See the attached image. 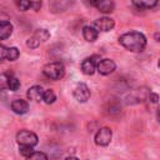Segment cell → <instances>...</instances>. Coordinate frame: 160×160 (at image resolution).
Here are the masks:
<instances>
[{"instance_id": "cell-1", "label": "cell", "mask_w": 160, "mask_h": 160, "mask_svg": "<svg viewBox=\"0 0 160 160\" xmlns=\"http://www.w3.org/2000/svg\"><path fill=\"white\" fill-rule=\"evenodd\" d=\"M119 42L128 50L132 52L142 51L146 46V38L138 31H130L126 34H122L119 38Z\"/></svg>"}, {"instance_id": "cell-2", "label": "cell", "mask_w": 160, "mask_h": 160, "mask_svg": "<svg viewBox=\"0 0 160 160\" xmlns=\"http://www.w3.org/2000/svg\"><path fill=\"white\" fill-rule=\"evenodd\" d=\"M42 72L46 78L51 79V80H59L64 76L65 74V68L61 62L59 61H54V62H49L44 66Z\"/></svg>"}, {"instance_id": "cell-3", "label": "cell", "mask_w": 160, "mask_h": 160, "mask_svg": "<svg viewBox=\"0 0 160 160\" xmlns=\"http://www.w3.org/2000/svg\"><path fill=\"white\" fill-rule=\"evenodd\" d=\"M49 38H50V32H49L46 29H39V30H36V31L32 34V36H30V38L28 39L26 45H28L29 48H31V49H35V48H38L41 42L46 41Z\"/></svg>"}, {"instance_id": "cell-4", "label": "cell", "mask_w": 160, "mask_h": 160, "mask_svg": "<svg viewBox=\"0 0 160 160\" xmlns=\"http://www.w3.org/2000/svg\"><path fill=\"white\" fill-rule=\"evenodd\" d=\"M16 141L20 145H26V146H34L38 144V136L35 132L29 131V130H20L16 135Z\"/></svg>"}, {"instance_id": "cell-5", "label": "cell", "mask_w": 160, "mask_h": 160, "mask_svg": "<svg viewBox=\"0 0 160 160\" xmlns=\"http://www.w3.org/2000/svg\"><path fill=\"white\" fill-rule=\"evenodd\" d=\"M112 138V132L109 128H101L95 134V144L99 146H106L110 144Z\"/></svg>"}, {"instance_id": "cell-6", "label": "cell", "mask_w": 160, "mask_h": 160, "mask_svg": "<svg viewBox=\"0 0 160 160\" xmlns=\"http://www.w3.org/2000/svg\"><path fill=\"white\" fill-rule=\"evenodd\" d=\"M74 98L79 102H85L90 98V90L85 84H78L74 90Z\"/></svg>"}, {"instance_id": "cell-7", "label": "cell", "mask_w": 160, "mask_h": 160, "mask_svg": "<svg viewBox=\"0 0 160 160\" xmlns=\"http://www.w3.org/2000/svg\"><path fill=\"white\" fill-rule=\"evenodd\" d=\"M116 65L112 60L110 59H104L101 61L98 62V71L101 74V75H109L111 74L114 70H115Z\"/></svg>"}, {"instance_id": "cell-8", "label": "cell", "mask_w": 160, "mask_h": 160, "mask_svg": "<svg viewBox=\"0 0 160 160\" xmlns=\"http://www.w3.org/2000/svg\"><path fill=\"white\" fill-rule=\"evenodd\" d=\"M90 2L101 12H111L114 10L112 0H90Z\"/></svg>"}, {"instance_id": "cell-9", "label": "cell", "mask_w": 160, "mask_h": 160, "mask_svg": "<svg viewBox=\"0 0 160 160\" xmlns=\"http://www.w3.org/2000/svg\"><path fill=\"white\" fill-rule=\"evenodd\" d=\"M96 56H91V58H86L82 60L81 62V70L84 74L86 75H92L95 69H98V64H96Z\"/></svg>"}, {"instance_id": "cell-10", "label": "cell", "mask_w": 160, "mask_h": 160, "mask_svg": "<svg viewBox=\"0 0 160 160\" xmlns=\"http://www.w3.org/2000/svg\"><path fill=\"white\" fill-rule=\"evenodd\" d=\"M114 25H115V22L110 18H100V19L95 20V22H94V26L99 31H110L114 28Z\"/></svg>"}, {"instance_id": "cell-11", "label": "cell", "mask_w": 160, "mask_h": 160, "mask_svg": "<svg viewBox=\"0 0 160 160\" xmlns=\"http://www.w3.org/2000/svg\"><path fill=\"white\" fill-rule=\"evenodd\" d=\"M11 110L15 112V114H19V115H22L25 112H28L29 110V104L22 100V99H16L11 102Z\"/></svg>"}, {"instance_id": "cell-12", "label": "cell", "mask_w": 160, "mask_h": 160, "mask_svg": "<svg viewBox=\"0 0 160 160\" xmlns=\"http://www.w3.org/2000/svg\"><path fill=\"white\" fill-rule=\"evenodd\" d=\"M44 91L45 90H42V88L39 85L31 86L28 90V98H29V100H32V101H40V100H42Z\"/></svg>"}, {"instance_id": "cell-13", "label": "cell", "mask_w": 160, "mask_h": 160, "mask_svg": "<svg viewBox=\"0 0 160 160\" xmlns=\"http://www.w3.org/2000/svg\"><path fill=\"white\" fill-rule=\"evenodd\" d=\"M98 29L95 26H85L82 29V36L86 41L89 42H94L98 39Z\"/></svg>"}, {"instance_id": "cell-14", "label": "cell", "mask_w": 160, "mask_h": 160, "mask_svg": "<svg viewBox=\"0 0 160 160\" xmlns=\"http://www.w3.org/2000/svg\"><path fill=\"white\" fill-rule=\"evenodd\" d=\"M11 32H12V25L9 21L2 20L0 22V39L5 40L6 38H9L11 35Z\"/></svg>"}, {"instance_id": "cell-15", "label": "cell", "mask_w": 160, "mask_h": 160, "mask_svg": "<svg viewBox=\"0 0 160 160\" xmlns=\"http://www.w3.org/2000/svg\"><path fill=\"white\" fill-rule=\"evenodd\" d=\"M69 5H71V0H54L51 8L52 11H64L69 8Z\"/></svg>"}, {"instance_id": "cell-16", "label": "cell", "mask_w": 160, "mask_h": 160, "mask_svg": "<svg viewBox=\"0 0 160 160\" xmlns=\"http://www.w3.org/2000/svg\"><path fill=\"white\" fill-rule=\"evenodd\" d=\"M132 2L140 9H150L158 4V0H132Z\"/></svg>"}, {"instance_id": "cell-17", "label": "cell", "mask_w": 160, "mask_h": 160, "mask_svg": "<svg viewBox=\"0 0 160 160\" xmlns=\"http://www.w3.org/2000/svg\"><path fill=\"white\" fill-rule=\"evenodd\" d=\"M42 100H44L46 104H52V102L56 100V96H55V94H54L52 90H45V91H44Z\"/></svg>"}, {"instance_id": "cell-18", "label": "cell", "mask_w": 160, "mask_h": 160, "mask_svg": "<svg viewBox=\"0 0 160 160\" xmlns=\"http://www.w3.org/2000/svg\"><path fill=\"white\" fill-rule=\"evenodd\" d=\"M19 55H20V52H19L18 48H14V46L12 48H8V58L6 59L14 61V60H16L19 58Z\"/></svg>"}, {"instance_id": "cell-19", "label": "cell", "mask_w": 160, "mask_h": 160, "mask_svg": "<svg viewBox=\"0 0 160 160\" xmlns=\"http://www.w3.org/2000/svg\"><path fill=\"white\" fill-rule=\"evenodd\" d=\"M8 88H9L10 90H12V91H16V90L20 88V81H19L16 78H14V76L10 75L9 82H8Z\"/></svg>"}, {"instance_id": "cell-20", "label": "cell", "mask_w": 160, "mask_h": 160, "mask_svg": "<svg viewBox=\"0 0 160 160\" xmlns=\"http://www.w3.org/2000/svg\"><path fill=\"white\" fill-rule=\"evenodd\" d=\"M26 160H48V156L41 151H34L30 156L26 158Z\"/></svg>"}, {"instance_id": "cell-21", "label": "cell", "mask_w": 160, "mask_h": 160, "mask_svg": "<svg viewBox=\"0 0 160 160\" xmlns=\"http://www.w3.org/2000/svg\"><path fill=\"white\" fill-rule=\"evenodd\" d=\"M34 152V150H32V146H26V145H20V154L22 155V156H25V158H28V156H30L31 154Z\"/></svg>"}, {"instance_id": "cell-22", "label": "cell", "mask_w": 160, "mask_h": 160, "mask_svg": "<svg viewBox=\"0 0 160 160\" xmlns=\"http://www.w3.org/2000/svg\"><path fill=\"white\" fill-rule=\"evenodd\" d=\"M16 4L21 9V10H28L29 8H31V1L30 0H16Z\"/></svg>"}, {"instance_id": "cell-23", "label": "cell", "mask_w": 160, "mask_h": 160, "mask_svg": "<svg viewBox=\"0 0 160 160\" xmlns=\"http://www.w3.org/2000/svg\"><path fill=\"white\" fill-rule=\"evenodd\" d=\"M0 52H1V60H5L8 58V49L4 45L0 46Z\"/></svg>"}, {"instance_id": "cell-24", "label": "cell", "mask_w": 160, "mask_h": 160, "mask_svg": "<svg viewBox=\"0 0 160 160\" xmlns=\"http://www.w3.org/2000/svg\"><path fill=\"white\" fill-rule=\"evenodd\" d=\"M31 8H32L34 10H39V9L41 8V1L38 0V1H35V2H31Z\"/></svg>"}, {"instance_id": "cell-25", "label": "cell", "mask_w": 160, "mask_h": 160, "mask_svg": "<svg viewBox=\"0 0 160 160\" xmlns=\"http://www.w3.org/2000/svg\"><path fill=\"white\" fill-rule=\"evenodd\" d=\"M158 99H159V98H158V95H156V94H152V92H150V94H149V100H150L151 102H156V101H158Z\"/></svg>"}, {"instance_id": "cell-26", "label": "cell", "mask_w": 160, "mask_h": 160, "mask_svg": "<svg viewBox=\"0 0 160 160\" xmlns=\"http://www.w3.org/2000/svg\"><path fill=\"white\" fill-rule=\"evenodd\" d=\"M65 160H79L78 158H75V156H69V158H66Z\"/></svg>"}, {"instance_id": "cell-27", "label": "cell", "mask_w": 160, "mask_h": 160, "mask_svg": "<svg viewBox=\"0 0 160 160\" xmlns=\"http://www.w3.org/2000/svg\"><path fill=\"white\" fill-rule=\"evenodd\" d=\"M158 121L160 122V109H159V111H158Z\"/></svg>"}, {"instance_id": "cell-28", "label": "cell", "mask_w": 160, "mask_h": 160, "mask_svg": "<svg viewBox=\"0 0 160 160\" xmlns=\"http://www.w3.org/2000/svg\"><path fill=\"white\" fill-rule=\"evenodd\" d=\"M158 65H159V68H160V59H159V62H158Z\"/></svg>"}, {"instance_id": "cell-29", "label": "cell", "mask_w": 160, "mask_h": 160, "mask_svg": "<svg viewBox=\"0 0 160 160\" xmlns=\"http://www.w3.org/2000/svg\"><path fill=\"white\" fill-rule=\"evenodd\" d=\"M159 41H160V36H159Z\"/></svg>"}]
</instances>
